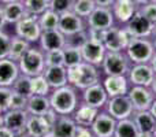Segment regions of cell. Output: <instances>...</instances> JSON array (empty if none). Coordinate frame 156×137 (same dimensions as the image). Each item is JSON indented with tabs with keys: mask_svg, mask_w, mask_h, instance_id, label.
Here are the masks:
<instances>
[{
	"mask_svg": "<svg viewBox=\"0 0 156 137\" xmlns=\"http://www.w3.org/2000/svg\"><path fill=\"white\" fill-rule=\"evenodd\" d=\"M138 10H140L149 21H152L154 23H156V3H149V4L140 5Z\"/></svg>",
	"mask_w": 156,
	"mask_h": 137,
	"instance_id": "cell-43",
	"label": "cell"
},
{
	"mask_svg": "<svg viewBox=\"0 0 156 137\" xmlns=\"http://www.w3.org/2000/svg\"><path fill=\"white\" fill-rule=\"evenodd\" d=\"M81 52H82V59L83 62H88L90 65H94L97 67H100L103 63V59L105 56V49L104 44L100 41H94V40H88L83 43V45L81 47Z\"/></svg>",
	"mask_w": 156,
	"mask_h": 137,
	"instance_id": "cell-16",
	"label": "cell"
},
{
	"mask_svg": "<svg viewBox=\"0 0 156 137\" xmlns=\"http://www.w3.org/2000/svg\"><path fill=\"white\" fill-rule=\"evenodd\" d=\"M126 77L130 85L151 86L155 78V71L149 63H134V65H132Z\"/></svg>",
	"mask_w": 156,
	"mask_h": 137,
	"instance_id": "cell-13",
	"label": "cell"
},
{
	"mask_svg": "<svg viewBox=\"0 0 156 137\" xmlns=\"http://www.w3.org/2000/svg\"><path fill=\"white\" fill-rule=\"evenodd\" d=\"M125 52L133 65L134 63H149L155 54L154 43L149 38L133 37Z\"/></svg>",
	"mask_w": 156,
	"mask_h": 137,
	"instance_id": "cell-6",
	"label": "cell"
},
{
	"mask_svg": "<svg viewBox=\"0 0 156 137\" xmlns=\"http://www.w3.org/2000/svg\"><path fill=\"white\" fill-rule=\"evenodd\" d=\"M12 137H29L26 133H14Z\"/></svg>",
	"mask_w": 156,
	"mask_h": 137,
	"instance_id": "cell-54",
	"label": "cell"
},
{
	"mask_svg": "<svg viewBox=\"0 0 156 137\" xmlns=\"http://www.w3.org/2000/svg\"><path fill=\"white\" fill-rule=\"evenodd\" d=\"M100 81H101V71L100 67L94 65L82 60L76 66L67 67V84L80 92Z\"/></svg>",
	"mask_w": 156,
	"mask_h": 137,
	"instance_id": "cell-2",
	"label": "cell"
},
{
	"mask_svg": "<svg viewBox=\"0 0 156 137\" xmlns=\"http://www.w3.org/2000/svg\"><path fill=\"white\" fill-rule=\"evenodd\" d=\"M86 32H88V38L103 43V40H104V36H105V30L93 29V27H88V29H86Z\"/></svg>",
	"mask_w": 156,
	"mask_h": 137,
	"instance_id": "cell-44",
	"label": "cell"
},
{
	"mask_svg": "<svg viewBox=\"0 0 156 137\" xmlns=\"http://www.w3.org/2000/svg\"><path fill=\"white\" fill-rule=\"evenodd\" d=\"M37 45L43 49L44 52L52 51V49H62L66 45V36L60 32L59 29H49L43 30L40 36Z\"/></svg>",
	"mask_w": 156,
	"mask_h": 137,
	"instance_id": "cell-20",
	"label": "cell"
},
{
	"mask_svg": "<svg viewBox=\"0 0 156 137\" xmlns=\"http://www.w3.org/2000/svg\"><path fill=\"white\" fill-rule=\"evenodd\" d=\"M105 111L111 117H114L116 121H121V119L130 118L134 113V108H133L129 96L122 95V96L108 97V102L105 104Z\"/></svg>",
	"mask_w": 156,
	"mask_h": 137,
	"instance_id": "cell-9",
	"label": "cell"
},
{
	"mask_svg": "<svg viewBox=\"0 0 156 137\" xmlns=\"http://www.w3.org/2000/svg\"><path fill=\"white\" fill-rule=\"evenodd\" d=\"M58 29L67 37V36L76 34L78 32L86 30L88 26H86V19L77 15L74 11H67L65 14H60Z\"/></svg>",
	"mask_w": 156,
	"mask_h": 137,
	"instance_id": "cell-15",
	"label": "cell"
},
{
	"mask_svg": "<svg viewBox=\"0 0 156 137\" xmlns=\"http://www.w3.org/2000/svg\"><path fill=\"white\" fill-rule=\"evenodd\" d=\"M137 3V5H144V4H149V3H156V0H134Z\"/></svg>",
	"mask_w": 156,
	"mask_h": 137,
	"instance_id": "cell-49",
	"label": "cell"
},
{
	"mask_svg": "<svg viewBox=\"0 0 156 137\" xmlns=\"http://www.w3.org/2000/svg\"><path fill=\"white\" fill-rule=\"evenodd\" d=\"M155 23L149 21L140 10L134 13V15L130 18V21L125 25L129 33L133 37H141V38H151L152 32H154Z\"/></svg>",
	"mask_w": 156,
	"mask_h": 137,
	"instance_id": "cell-10",
	"label": "cell"
},
{
	"mask_svg": "<svg viewBox=\"0 0 156 137\" xmlns=\"http://www.w3.org/2000/svg\"><path fill=\"white\" fill-rule=\"evenodd\" d=\"M149 88L152 89V92L155 93V96H156V74H155V78H154V81H152V84H151V86Z\"/></svg>",
	"mask_w": 156,
	"mask_h": 137,
	"instance_id": "cell-53",
	"label": "cell"
},
{
	"mask_svg": "<svg viewBox=\"0 0 156 137\" xmlns=\"http://www.w3.org/2000/svg\"><path fill=\"white\" fill-rule=\"evenodd\" d=\"M116 126V119L111 117L105 110H100L90 129L96 137H114Z\"/></svg>",
	"mask_w": 156,
	"mask_h": 137,
	"instance_id": "cell-17",
	"label": "cell"
},
{
	"mask_svg": "<svg viewBox=\"0 0 156 137\" xmlns=\"http://www.w3.org/2000/svg\"><path fill=\"white\" fill-rule=\"evenodd\" d=\"M7 26V22H5V18H4V11H3V4L0 3V30L4 29Z\"/></svg>",
	"mask_w": 156,
	"mask_h": 137,
	"instance_id": "cell-46",
	"label": "cell"
},
{
	"mask_svg": "<svg viewBox=\"0 0 156 137\" xmlns=\"http://www.w3.org/2000/svg\"><path fill=\"white\" fill-rule=\"evenodd\" d=\"M3 11H4L5 22H7V25H11V26H14L16 22H19L26 15V10H25L22 0L3 4Z\"/></svg>",
	"mask_w": 156,
	"mask_h": 137,
	"instance_id": "cell-27",
	"label": "cell"
},
{
	"mask_svg": "<svg viewBox=\"0 0 156 137\" xmlns=\"http://www.w3.org/2000/svg\"><path fill=\"white\" fill-rule=\"evenodd\" d=\"M130 102L133 104L134 111H143L149 110L155 100V93L149 86H140V85H132L127 92Z\"/></svg>",
	"mask_w": 156,
	"mask_h": 137,
	"instance_id": "cell-11",
	"label": "cell"
},
{
	"mask_svg": "<svg viewBox=\"0 0 156 137\" xmlns=\"http://www.w3.org/2000/svg\"><path fill=\"white\" fill-rule=\"evenodd\" d=\"M12 136H14V132H11L8 128L5 126L0 128V137H12Z\"/></svg>",
	"mask_w": 156,
	"mask_h": 137,
	"instance_id": "cell-48",
	"label": "cell"
},
{
	"mask_svg": "<svg viewBox=\"0 0 156 137\" xmlns=\"http://www.w3.org/2000/svg\"><path fill=\"white\" fill-rule=\"evenodd\" d=\"M18 66L21 74H25L27 77L43 74L45 70V52L37 44H33L26 51V54L19 59Z\"/></svg>",
	"mask_w": 156,
	"mask_h": 137,
	"instance_id": "cell-3",
	"label": "cell"
},
{
	"mask_svg": "<svg viewBox=\"0 0 156 137\" xmlns=\"http://www.w3.org/2000/svg\"><path fill=\"white\" fill-rule=\"evenodd\" d=\"M11 89L29 97L32 95V91H30V77H27L25 74H19L18 78L11 85Z\"/></svg>",
	"mask_w": 156,
	"mask_h": 137,
	"instance_id": "cell-36",
	"label": "cell"
},
{
	"mask_svg": "<svg viewBox=\"0 0 156 137\" xmlns=\"http://www.w3.org/2000/svg\"><path fill=\"white\" fill-rule=\"evenodd\" d=\"M132 65L125 51H107L100 69L104 75H127Z\"/></svg>",
	"mask_w": 156,
	"mask_h": 137,
	"instance_id": "cell-5",
	"label": "cell"
},
{
	"mask_svg": "<svg viewBox=\"0 0 156 137\" xmlns=\"http://www.w3.org/2000/svg\"><path fill=\"white\" fill-rule=\"evenodd\" d=\"M99 111H100L99 108L92 107V106H89V104H86V103L81 102L71 117H73V119L76 121L77 125H80V126L90 128L92 124H93V121L96 119Z\"/></svg>",
	"mask_w": 156,
	"mask_h": 137,
	"instance_id": "cell-23",
	"label": "cell"
},
{
	"mask_svg": "<svg viewBox=\"0 0 156 137\" xmlns=\"http://www.w3.org/2000/svg\"><path fill=\"white\" fill-rule=\"evenodd\" d=\"M77 124L71 115H58L55 121L52 137H73Z\"/></svg>",
	"mask_w": 156,
	"mask_h": 137,
	"instance_id": "cell-25",
	"label": "cell"
},
{
	"mask_svg": "<svg viewBox=\"0 0 156 137\" xmlns=\"http://www.w3.org/2000/svg\"><path fill=\"white\" fill-rule=\"evenodd\" d=\"M137 137H155L154 133H147V132H138Z\"/></svg>",
	"mask_w": 156,
	"mask_h": 137,
	"instance_id": "cell-52",
	"label": "cell"
},
{
	"mask_svg": "<svg viewBox=\"0 0 156 137\" xmlns=\"http://www.w3.org/2000/svg\"><path fill=\"white\" fill-rule=\"evenodd\" d=\"M152 38H156V23L154 26V32H152Z\"/></svg>",
	"mask_w": 156,
	"mask_h": 137,
	"instance_id": "cell-56",
	"label": "cell"
},
{
	"mask_svg": "<svg viewBox=\"0 0 156 137\" xmlns=\"http://www.w3.org/2000/svg\"><path fill=\"white\" fill-rule=\"evenodd\" d=\"M137 136H138V129L136 126L134 121L132 119V117L116 121L114 137H137Z\"/></svg>",
	"mask_w": 156,
	"mask_h": 137,
	"instance_id": "cell-30",
	"label": "cell"
},
{
	"mask_svg": "<svg viewBox=\"0 0 156 137\" xmlns=\"http://www.w3.org/2000/svg\"><path fill=\"white\" fill-rule=\"evenodd\" d=\"M4 126V124H3V114H0V128Z\"/></svg>",
	"mask_w": 156,
	"mask_h": 137,
	"instance_id": "cell-57",
	"label": "cell"
},
{
	"mask_svg": "<svg viewBox=\"0 0 156 137\" xmlns=\"http://www.w3.org/2000/svg\"><path fill=\"white\" fill-rule=\"evenodd\" d=\"M133 36L126 27H118L114 25L112 27L105 30V36L103 44L107 51H125L132 41Z\"/></svg>",
	"mask_w": 156,
	"mask_h": 137,
	"instance_id": "cell-8",
	"label": "cell"
},
{
	"mask_svg": "<svg viewBox=\"0 0 156 137\" xmlns=\"http://www.w3.org/2000/svg\"><path fill=\"white\" fill-rule=\"evenodd\" d=\"M11 91H12V89H11ZM26 104H27V96L12 91V93H11V100H10V108H12V110H26ZM10 108H8V110H10Z\"/></svg>",
	"mask_w": 156,
	"mask_h": 137,
	"instance_id": "cell-39",
	"label": "cell"
},
{
	"mask_svg": "<svg viewBox=\"0 0 156 137\" xmlns=\"http://www.w3.org/2000/svg\"><path fill=\"white\" fill-rule=\"evenodd\" d=\"M30 91H32V95L49 96L52 89H51V86H49L48 81L44 77V74H40V75L30 77Z\"/></svg>",
	"mask_w": 156,
	"mask_h": 137,
	"instance_id": "cell-31",
	"label": "cell"
},
{
	"mask_svg": "<svg viewBox=\"0 0 156 137\" xmlns=\"http://www.w3.org/2000/svg\"><path fill=\"white\" fill-rule=\"evenodd\" d=\"M132 119L134 121L138 132L154 133L155 126H156V119H155V117L151 114V111L149 110L134 111L133 115H132Z\"/></svg>",
	"mask_w": 156,
	"mask_h": 137,
	"instance_id": "cell-28",
	"label": "cell"
},
{
	"mask_svg": "<svg viewBox=\"0 0 156 137\" xmlns=\"http://www.w3.org/2000/svg\"><path fill=\"white\" fill-rule=\"evenodd\" d=\"M111 10H112L115 21L126 25L130 21V18L134 15L136 11L138 10V7L134 0H115L114 4L111 5Z\"/></svg>",
	"mask_w": 156,
	"mask_h": 137,
	"instance_id": "cell-21",
	"label": "cell"
},
{
	"mask_svg": "<svg viewBox=\"0 0 156 137\" xmlns=\"http://www.w3.org/2000/svg\"><path fill=\"white\" fill-rule=\"evenodd\" d=\"M152 43H154V48H155V52H156V38H152Z\"/></svg>",
	"mask_w": 156,
	"mask_h": 137,
	"instance_id": "cell-58",
	"label": "cell"
},
{
	"mask_svg": "<svg viewBox=\"0 0 156 137\" xmlns=\"http://www.w3.org/2000/svg\"><path fill=\"white\" fill-rule=\"evenodd\" d=\"M56 118L58 114L52 108L43 115H29L25 133L29 137H52Z\"/></svg>",
	"mask_w": 156,
	"mask_h": 137,
	"instance_id": "cell-4",
	"label": "cell"
},
{
	"mask_svg": "<svg viewBox=\"0 0 156 137\" xmlns=\"http://www.w3.org/2000/svg\"><path fill=\"white\" fill-rule=\"evenodd\" d=\"M47 66H65V52L62 49H52L45 52V67Z\"/></svg>",
	"mask_w": 156,
	"mask_h": 137,
	"instance_id": "cell-37",
	"label": "cell"
},
{
	"mask_svg": "<svg viewBox=\"0 0 156 137\" xmlns=\"http://www.w3.org/2000/svg\"><path fill=\"white\" fill-rule=\"evenodd\" d=\"M73 137H96V136H94V133L92 132L90 128L80 126V125H77L76 132H74Z\"/></svg>",
	"mask_w": 156,
	"mask_h": 137,
	"instance_id": "cell-45",
	"label": "cell"
},
{
	"mask_svg": "<svg viewBox=\"0 0 156 137\" xmlns=\"http://www.w3.org/2000/svg\"><path fill=\"white\" fill-rule=\"evenodd\" d=\"M74 0H49V8L56 14H65L67 11H73Z\"/></svg>",
	"mask_w": 156,
	"mask_h": 137,
	"instance_id": "cell-38",
	"label": "cell"
},
{
	"mask_svg": "<svg viewBox=\"0 0 156 137\" xmlns=\"http://www.w3.org/2000/svg\"><path fill=\"white\" fill-rule=\"evenodd\" d=\"M41 33H43V30L38 23V15L26 14L21 21L14 25V34L25 38L30 44H37Z\"/></svg>",
	"mask_w": 156,
	"mask_h": 137,
	"instance_id": "cell-7",
	"label": "cell"
},
{
	"mask_svg": "<svg viewBox=\"0 0 156 137\" xmlns=\"http://www.w3.org/2000/svg\"><path fill=\"white\" fill-rule=\"evenodd\" d=\"M154 136L156 137V126H155V130H154Z\"/></svg>",
	"mask_w": 156,
	"mask_h": 137,
	"instance_id": "cell-59",
	"label": "cell"
},
{
	"mask_svg": "<svg viewBox=\"0 0 156 137\" xmlns=\"http://www.w3.org/2000/svg\"><path fill=\"white\" fill-rule=\"evenodd\" d=\"M3 113H4V111H3V110H2V107H0V114H3Z\"/></svg>",
	"mask_w": 156,
	"mask_h": 137,
	"instance_id": "cell-60",
	"label": "cell"
},
{
	"mask_svg": "<svg viewBox=\"0 0 156 137\" xmlns=\"http://www.w3.org/2000/svg\"><path fill=\"white\" fill-rule=\"evenodd\" d=\"M11 44V34L5 32L4 29L0 30V59L8 58V51H10Z\"/></svg>",
	"mask_w": 156,
	"mask_h": 137,
	"instance_id": "cell-41",
	"label": "cell"
},
{
	"mask_svg": "<svg viewBox=\"0 0 156 137\" xmlns=\"http://www.w3.org/2000/svg\"><path fill=\"white\" fill-rule=\"evenodd\" d=\"M29 114L26 110H10L3 113V124L14 133H25Z\"/></svg>",
	"mask_w": 156,
	"mask_h": 137,
	"instance_id": "cell-19",
	"label": "cell"
},
{
	"mask_svg": "<svg viewBox=\"0 0 156 137\" xmlns=\"http://www.w3.org/2000/svg\"><path fill=\"white\" fill-rule=\"evenodd\" d=\"M149 65L152 66V69H154V71H155V74H156V52L154 54V56H152V59H151V62H149Z\"/></svg>",
	"mask_w": 156,
	"mask_h": 137,
	"instance_id": "cell-51",
	"label": "cell"
},
{
	"mask_svg": "<svg viewBox=\"0 0 156 137\" xmlns=\"http://www.w3.org/2000/svg\"><path fill=\"white\" fill-rule=\"evenodd\" d=\"M21 74L18 62H14L10 58L0 59V86H8L14 84V81Z\"/></svg>",
	"mask_w": 156,
	"mask_h": 137,
	"instance_id": "cell-22",
	"label": "cell"
},
{
	"mask_svg": "<svg viewBox=\"0 0 156 137\" xmlns=\"http://www.w3.org/2000/svg\"><path fill=\"white\" fill-rule=\"evenodd\" d=\"M115 25V18L111 7H100L96 5L92 14L86 18V26L93 27V29L107 30Z\"/></svg>",
	"mask_w": 156,
	"mask_h": 137,
	"instance_id": "cell-12",
	"label": "cell"
},
{
	"mask_svg": "<svg viewBox=\"0 0 156 137\" xmlns=\"http://www.w3.org/2000/svg\"><path fill=\"white\" fill-rule=\"evenodd\" d=\"M86 40H88V32H86V30H82V32H78L76 34L67 36V37H66V45L81 48Z\"/></svg>",
	"mask_w": 156,
	"mask_h": 137,
	"instance_id": "cell-40",
	"label": "cell"
},
{
	"mask_svg": "<svg viewBox=\"0 0 156 137\" xmlns=\"http://www.w3.org/2000/svg\"><path fill=\"white\" fill-rule=\"evenodd\" d=\"M101 84L107 92L108 97L127 95L130 89V82L126 75H104Z\"/></svg>",
	"mask_w": 156,
	"mask_h": 137,
	"instance_id": "cell-18",
	"label": "cell"
},
{
	"mask_svg": "<svg viewBox=\"0 0 156 137\" xmlns=\"http://www.w3.org/2000/svg\"><path fill=\"white\" fill-rule=\"evenodd\" d=\"M94 2H96V5H100V7H111L115 0H94Z\"/></svg>",
	"mask_w": 156,
	"mask_h": 137,
	"instance_id": "cell-47",
	"label": "cell"
},
{
	"mask_svg": "<svg viewBox=\"0 0 156 137\" xmlns=\"http://www.w3.org/2000/svg\"><path fill=\"white\" fill-rule=\"evenodd\" d=\"M33 44H30L29 41H26L25 38L19 37L16 34L11 36V44H10V51H8V58L14 62H19L22 56L26 54V51L32 47Z\"/></svg>",
	"mask_w": 156,
	"mask_h": 137,
	"instance_id": "cell-29",
	"label": "cell"
},
{
	"mask_svg": "<svg viewBox=\"0 0 156 137\" xmlns=\"http://www.w3.org/2000/svg\"><path fill=\"white\" fill-rule=\"evenodd\" d=\"M81 102L86 103L92 107L99 108V110H103L108 102V95L103 86L101 81L81 91Z\"/></svg>",
	"mask_w": 156,
	"mask_h": 137,
	"instance_id": "cell-14",
	"label": "cell"
},
{
	"mask_svg": "<svg viewBox=\"0 0 156 137\" xmlns=\"http://www.w3.org/2000/svg\"><path fill=\"white\" fill-rule=\"evenodd\" d=\"M11 2H19V0H0L2 4H5V3H11Z\"/></svg>",
	"mask_w": 156,
	"mask_h": 137,
	"instance_id": "cell-55",
	"label": "cell"
},
{
	"mask_svg": "<svg viewBox=\"0 0 156 137\" xmlns=\"http://www.w3.org/2000/svg\"><path fill=\"white\" fill-rule=\"evenodd\" d=\"M51 108L58 115H73L78 104L81 103V93L71 85H65L52 89L49 93Z\"/></svg>",
	"mask_w": 156,
	"mask_h": 137,
	"instance_id": "cell-1",
	"label": "cell"
},
{
	"mask_svg": "<svg viewBox=\"0 0 156 137\" xmlns=\"http://www.w3.org/2000/svg\"><path fill=\"white\" fill-rule=\"evenodd\" d=\"M65 52V66L66 67H71V66H76L78 63L82 62V52L81 48L78 47H70V45H65L63 48Z\"/></svg>",
	"mask_w": 156,
	"mask_h": 137,
	"instance_id": "cell-33",
	"label": "cell"
},
{
	"mask_svg": "<svg viewBox=\"0 0 156 137\" xmlns=\"http://www.w3.org/2000/svg\"><path fill=\"white\" fill-rule=\"evenodd\" d=\"M94 8H96V2L94 0H74L73 11L77 15L82 16L83 19L88 18Z\"/></svg>",
	"mask_w": 156,
	"mask_h": 137,
	"instance_id": "cell-34",
	"label": "cell"
},
{
	"mask_svg": "<svg viewBox=\"0 0 156 137\" xmlns=\"http://www.w3.org/2000/svg\"><path fill=\"white\" fill-rule=\"evenodd\" d=\"M11 88L8 86H0V107L3 111H7L10 108V100H11Z\"/></svg>",
	"mask_w": 156,
	"mask_h": 137,
	"instance_id": "cell-42",
	"label": "cell"
},
{
	"mask_svg": "<svg viewBox=\"0 0 156 137\" xmlns=\"http://www.w3.org/2000/svg\"><path fill=\"white\" fill-rule=\"evenodd\" d=\"M26 14L40 15L49 8V0H22Z\"/></svg>",
	"mask_w": 156,
	"mask_h": 137,
	"instance_id": "cell-35",
	"label": "cell"
},
{
	"mask_svg": "<svg viewBox=\"0 0 156 137\" xmlns=\"http://www.w3.org/2000/svg\"><path fill=\"white\" fill-rule=\"evenodd\" d=\"M149 111H151V114L155 117V119H156V97H155V100H154V103H152V106H151V108H149Z\"/></svg>",
	"mask_w": 156,
	"mask_h": 137,
	"instance_id": "cell-50",
	"label": "cell"
},
{
	"mask_svg": "<svg viewBox=\"0 0 156 137\" xmlns=\"http://www.w3.org/2000/svg\"><path fill=\"white\" fill-rule=\"evenodd\" d=\"M49 110H51V103H49L48 96L30 95L27 97L26 111L29 115H43Z\"/></svg>",
	"mask_w": 156,
	"mask_h": 137,
	"instance_id": "cell-26",
	"label": "cell"
},
{
	"mask_svg": "<svg viewBox=\"0 0 156 137\" xmlns=\"http://www.w3.org/2000/svg\"><path fill=\"white\" fill-rule=\"evenodd\" d=\"M43 74L48 81L51 89L67 85V67L66 66H47Z\"/></svg>",
	"mask_w": 156,
	"mask_h": 137,
	"instance_id": "cell-24",
	"label": "cell"
},
{
	"mask_svg": "<svg viewBox=\"0 0 156 137\" xmlns=\"http://www.w3.org/2000/svg\"><path fill=\"white\" fill-rule=\"evenodd\" d=\"M59 14L52 11L51 8L45 10L43 14L38 15V23H40L41 30H49V29H56L59 25Z\"/></svg>",
	"mask_w": 156,
	"mask_h": 137,
	"instance_id": "cell-32",
	"label": "cell"
}]
</instances>
